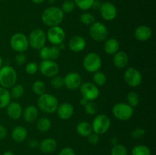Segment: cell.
Returning a JSON list of instances; mask_svg holds the SVG:
<instances>
[{
	"label": "cell",
	"mask_w": 156,
	"mask_h": 155,
	"mask_svg": "<svg viewBox=\"0 0 156 155\" xmlns=\"http://www.w3.org/2000/svg\"><path fill=\"white\" fill-rule=\"evenodd\" d=\"M41 20L46 26L54 27L59 26L64 20V13L60 8L50 6L44 9L41 15Z\"/></svg>",
	"instance_id": "cell-1"
},
{
	"label": "cell",
	"mask_w": 156,
	"mask_h": 155,
	"mask_svg": "<svg viewBox=\"0 0 156 155\" xmlns=\"http://www.w3.org/2000/svg\"><path fill=\"white\" fill-rule=\"evenodd\" d=\"M58 106V99L51 94L45 93L39 96L37 99V108L45 113L52 114L56 112Z\"/></svg>",
	"instance_id": "cell-2"
},
{
	"label": "cell",
	"mask_w": 156,
	"mask_h": 155,
	"mask_svg": "<svg viewBox=\"0 0 156 155\" xmlns=\"http://www.w3.org/2000/svg\"><path fill=\"white\" fill-rule=\"evenodd\" d=\"M18 74L15 68L9 65H4L0 68V86L11 88L16 84Z\"/></svg>",
	"instance_id": "cell-3"
},
{
	"label": "cell",
	"mask_w": 156,
	"mask_h": 155,
	"mask_svg": "<svg viewBox=\"0 0 156 155\" xmlns=\"http://www.w3.org/2000/svg\"><path fill=\"white\" fill-rule=\"evenodd\" d=\"M29 46L34 50H41L47 42V33L41 28L34 29L28 35Z\"/></svg>",
	"instance_id": "cell-4"
},
{
	"label": "cell",
	"mask_w": 156,
	"mask_h": 155,
	"mask_svg": "<svg viewBox=\"0 0 156 155\" xmlns=\"http://www.w3.org/2000/svg\"><path fill=\"white\" fill-rule=\"evenodd\" d=\"M111 124L109 116L105 114H98L94 117L91 123L93 132H95L98 135H104L109 130Z\"/></svg>",
	"instance_id": "cell-5"
},
{
	"label": "cell",
	"mask_w": 156,
	"mask_h": 155,
	"mask_svg": "<svg viewBox=\"0 0 156 155\" xmlns=\"http://www.w3.org/2000/svg\"><path fill=\"white\" fill-rule=\"evenodd\" d=\"M102 60L101 56L94 52H91L83 59V67L88 72L94 73L99 71L101 67Z\"/></svg>",
	"instance_id": "cell-6"
},
{
	"label": "cell",
	"mask_w": 156,
	"mask_h": 155,
	"mask_svg": "<svg viewBox=\"0 0 156 155\" xmlns=\"http://www.w3.org/2000/svg\"><path fill=\"white\" fill-rule=\"evenodd\" d=\"M112 113L117 119L126 121L133 115V108L131 107L128 103H117L112 107Z\"/></svg>",
	"instance_id": "cell-7"
},
{
	"label": "cell",
	"mask_w": 156,
	"mask_h": 155,
	"mask_svg": "<svg viewBox=\"0 0 156 155\" xmlns=\"http://www.w3.org/2000/svg\"><path fill=\"white\" fill-rule=\"evenodd\" d=\"M10 46L17 53H24L29 47L27 36L23 33H15L11 37Z\"/></svg>",
	"instance_id": "cell-8"
},
{
	"label": "cell",
	"mask_w": 156,
	"mask_h": 155,
	"mask_svg": "<svg viewBox=\"0 0 156 155\" xmlns=\"http://www.w3.org/2000/svg\"><path fill=\"white\" fill-rule=\"evenodd\" d=\"M89 35L91 39L96 42H104L108 39V30L101 22H94L90 26Z\"/></svg>",
	"instance_id": "cell-9"
},
{
	"label": "cell",
	"mask_w": 156,
	"mask_h": 155,
	"mask_svg": "<svg viewBox=\"0 0 156 155\" xmlns=\"http://www.w3.org/2000/svg\"><path fill=\"white\" fill-rule=\"evenodd\" d=\"M79 89L82 97L86 99L88 101H94L97 100L100 95V90L98 87L91 82H83Z\"/></svg>",
	"instance_id": "cell-10"
},
{
	"label": "cell",
	"mask_w": 156,
	"mask_h": 155,
	"mask_svg": "<svg viewBox=\"0 0 156 155\" xmlns=\"http://www.w3.org/2000/svg\"><path fill=\"white\" fill-rule=\"evenodd\" d=\"M123 78L127 85L132 88L140 86L143 81V76L141 72L136 68H128L123 74Z\"/></svg>",
	"instance_id": "cell-11"
},
{
	"label": "cell",
	"mask_w": 156,
	"mask_h": 155,
	"mask_svg": "<svg viewBox=\"0 0 156 155\" xmlns=\"http://www.w3.org/2000/svg\"><path fill=\"white\" fill-rule=\"evenodd\" d=\"M38 69L45 77L53 78L59 73V66L55 61L42 60L38 65Z\"/></svg>",
	"instance_id": "cell-12"
},
{
	"label": "cell",
	"mask_w": 156,
	"mask_h": 155,
	"mask_svg": "<svg viewBox=\"0 0 156 155\" xmlns=\"http://www.w3.org/2000/svg\"><path fill=\"white\" fill-rule=\"evenodd\" d=\"M66 39V32L64 29L60 26L50 27L47 33V40L50 41V43L54 46L64 42Z\"/></svg>",
	"instance_id": "cell-13"
},
{
	"label": "cell",
	"mask_w": 156,
	"mask_h": 155,
	"mask_svg": "<svg viewBox=\"0 0 156 155\" xmlns=\"http://www.w3.org/2000/svg\"><path fill=\"white\" fill-rule=\"evenodd\" d=\"M100 15L104 20L108 21H113L117 15V9L113 3L105 2L101 3L100 6Z\"/></svg>",
	"instance_id": "cell-14"
},
{
	"label": "cell",
	"mask_w": 156,
	"mask_h": 155,
	"mask_svg": "<svg viewBox=\"0 0 156 155\" xmlns=\"http://www.w3.org/2000/svg\"><path fill=\"white\" fill-rule=\"evenodd\" d=\"M82 83V77L77 72L71 71L66 74V75L64 77V86L66 87L67 89L71 91H75L80 88Z\"/></svg>",
	"instance_id": "cell-15"
},
{
	"label": "cell",
	"mask_w": 156,
	"mask_h": 155,
	"mask_svg": "<svg viewBox=\"0 0 156 155\" xmlns=\"http://www.w3.org/2000/svg\"><path fill=\"white\" fill-rule=\"evenodd\" d=\"M61 50L57 46L49 47L44 46L40 50L39 56L42 60H53L55 61L60 56Z\"/></svg>",
	"instance_id": "cell-16"
},
{
	"label": "cell",
	"mask_w": 156,
	"mask_h": 155,
	"mask_svg": "<svg viewBox=\"0 0 156 155\" xmlns=\"http://www.w3.org/2000/svg\"><path fill=\"white\" fill-rule=\"evenodd\" d=\"M86 44V40L83 36L80 35H76L69 40L68 46L71 51L74 53H79L85 50Z\"/></svg>",
	"instance_id": "cell-17"
},
{
	"label": "cell",
	"mask_w": 156,
	"mask_h": 155,
	"mask_svg": "<svg viewBox=\"0 0 156 155\" xmlns=\"http://www.w3.org/2000/svg\"><path fill=\"white\" fill-rule=\"evenodd\" d=\"M56 112L59 119L62 120L69 119L74 114V107L71 103L68 102H64L59 104Z\"/></svg>",
	"instance_id": "cell-18"
},
{
	"label": "cell",
	"mask_w": 156,
	"mask_h": 155,
	"mask_svg": "<svg viewBox=\"0 0 156 155\" xmlns=\"http://www.w3.org/2000/svg\"><path fill=\"white\" fill-rule=\"evenodd\" d=\"M22 106L18 102H10L6 106L7 115L12 120H16L22 116Z\"/></svg>",
	"instance_id": "cell-19"
},
{
	"label": "cell",
	"mask_w": 156,
	"mask_h": 155,
	"mask_svg": "<svg viewBox=\"0 0 156 155\" xmlns=\"http://www.w3.org/2000/svg\"><path fill=\"white\" fill-rule=\"evenodd\" d=\"M152 29L147 25H140L136 27L134 32L135 38L139 41L145 42L152 37Z\"/></svg>",
	"instance_id": "cell-20"
},
{
	"label": "cell",
	"mask_w": 156,
	"mask_h": 155,
	"mask_svg": "<svg viewBox=\"0 0 156 155\" xmlns=\"http://www.w3.org/2000/svg\"><path fill=\"white\" fill-rule=\"evenodd\" d=\"M39 147L44 153H51L57 148V142L52 138H47L43 140L39 144Z\"/></svg>",
	"instance_id": "cell-21"
},
{
	"label": "cell",
	"mask_w": 156,
	"mask_h": 155,
	"mask_svg": "<svg viewBox=\"0 0 156 155\" xmlns=\"http://www.w3.org/2000/svg\"><path fill=\"white\" fill-rule=\"evenodd\" d=\"M38 108L34 105H29L26 106L23 110L22 115L24 119L27 122H33L37 119L38 116Z\"/></svg>",
	"instance_id": "cell-22"
},
{
	"label": "cell",
	"mask_w": 156,
	"mask_h": 155,
	"mask_svg": "<svg viewBox=\"0 0 156 155\" xmlns=\"http://www.w3.org/2000/svg\"><path fill=\"white\" fill-rule=\"evenodd\" d=\"M113 56H114L113 62L117 68H126V65H128V62H129V57L124 51H118Z\"/></svg>",
	"instance_id": "cell-23"
},
{
	"label": "cell",
	"mask_w": 156,
	"mask_h": 155,
	"mask_svg": "<svg viewBox=\"0 0 156 155\" xmlns=\"http://www.w3.org/2000/svg\"><path fill=\"white\" fill-rule=\"evenodd\" d=\"M104 43V50L108 55H114L119 51L120 43L115 38H108L105 40Z\"/></svg>",
	"instance_id": "cell-24"
},
{
	"label": "cell",
	"mask_w": 156,
	"mask_h": 155,
	"mask_svg": "<svg viewBox=\"0 0 156 155\" xmlns=\"http://www.w3.org/2000/svg\"><path fill=\"white\" fill-rule=\"evenodd\" d=\"M27 131L24 126H18L12 132V138L14 141L18 143H21L24 141L27 138Z\"/></svg>",
	"instance_id": "cell-25"
},
{
	"label": "cell",
	"mask_w": 156,
	"mask_h": 155,
	"mask_svg": "<svg viewBox=\"0 0 156 155\" xmlns=\"http://www.w3.org/2000/svg\"><path fill=\"white\" fill-rule=\"evenodd\" d=\"M76 132L81 136L87 138L91 132H93L91 124L86 121L81 122L76 126Z\"/></svg>",
	"instance_id": "cell-26"
},
{
	"label": "cell",
	"mask_w": 156,
	"mask_h": 155,
	"mask_svg": "<svg viewBox=\"0 0 156 155\" xmlns=\"http://www.w3.org/2000/svg\"><path fill=\"white\" fill-rule=\"evenodd\" d=\"M10 91L6 88L0 86V109L6 108L11 102Z\"/></svg>",
	"instance_id": "cell-27"
},
{
	"label": "cell",
	"mask_w": 156,
	"mask_h": 155,
	"mask_svg": "<svg viewBox=\"0 0 156 155\" xmlns=\"http://www.w3.org/2000/svg\"><path fill=\"white\" fill-rule=\"evenodd\" d=\"M36 126L38 131H40V132H47V131L50 130V128H51V120H50L48 117H41L40 119H38Z\"/></svg>",
	"instance_id": "cell-28"
},
{
	"label": "cell",
	"mask_w": 156,
	"mask_h": 155,
	"mask_svg": "<svg viewBox=\"0 0 156 155\" xmlns=\"http://www.w3.org/2000/svg\"><path fill=\"white\" fill-rule=\"evenodd\" d=\"M132 155H151L150 148L144 144H137L133 147Z\"/></svg>",
	"instance_id": "cell-29"
},
{
	"label": "cell",
	"mask_w": 156,
	"mask_h": 155,
	"mask_svg": "<svg viewBox=\"0 0 156 155\" xmlns=\"http://www.w3.org/2000/svg\"><path fill=\"white\" fill-rule=\"evenodd\" d=\"M93 81L96 86H104L107 82L106 74L102 71H96L93 74Z\"/></svg>",
	"instance_id": "cell-30"
},
{
	"label": "cell",
	"mask_w": 156,
	"mask_h": 155,
	"mask_svg": "<svg viewBox=\"0 0 156 155\" xmlns=\"http://www.w3.org/2000/svg\"><path fill=\"white\" fill-rule=\"evenodd\" d=\"M32 91L36 95L41 96L46 93V84L42 81H36L32 84Z\"/></svg>",
	"instance_id": "cell-31"
},
{
	"label": "cell",
	"mask_w": 156,
	"mask_h": 155,
	"mask_svg": "<svg viewBox=\"0 0 156 155\" xmlns=\"http://www.w3.org/2000/svg\"><path fill=\"white\" fill-rule=\"evenodd\" d=\"M24 88L21 84H16L11 88V97L14 99H19L24 95Z\"/></svg>",
	"instance_id": "cell-32"
},
{
	"label": "cell",
	"mask_w": 156,
	"mask_h": 155,
	"mask_svg": "<svg viewBox=\"0 0 156 155\" xmlns=\"http://www.w3.org/2000/svg\"><path fill=\"white\" fill-rule=\"evenodd\" d=\"M79 20L84 25L91 26L93 23L95 22V17L90 12H84L80 15Z\"/></svg>",
	"instance_id": "cell-33"
},
{
	"label": "cell",
	"mask_w": 156,
	"mask_h": 155,
	"mask_svg": "<svg viewBox=\"0 0 156 155\" xmlns=\"http://www.w3.org/2000/svg\"><path fill=\"white\" fill-rule=\"evenodd\" d=\"M76 6L82 11H87L91 9L94 0H73Z\"/></svg>",
	"instance_id": "cell-34"
},
{
	"label": "cell",
	"mask_w": 156,
	"mask_h": 155,
	"mask_svg": "<svg viewBox=\"0 0 156 155\" xmlns=\"http://www.w3.org/2000/svg\"><path fill=\"white\" fill-rule=\"evenodd\" d=\"M111 155H128L127 148L122 144L113 145L111 150Z\"/></svg>",
	"instance_id": "cell-35"
},
{
	"label": "cell",
	"mask_w": 156,
	"mask_h": 155,
	"mask_svg": "<svg viewBox=\"0 0 156 155\" xmlns=\"http://www.w3.org/2000/svg\"><path fill=\"white\" fill-rule=\"evenodd\" d=\"M127 99L128 104L131 106V107H136L140 103V97H139L138 94L135 91H130L129 94H127Z\"/></svg>",
	"instance_id": "cell-36"
},
{
	"label": "cell",
	"mask_w": 156,
	"mask_h": 155,
	"mask_svg": "<svg viewBox=\"0 0 156 155\" xmlns=\"http://www.w3.org/2000/svg\"><path fill=\"white\" fill-rule=\"evenodd\" d=\"M75 8H76V5H75L73 0H65L62 2V7L60 9L64 14H69L73 12L74 11Z\"/></svg>",
	"instance_id": "cell-37"
},
{
	"label": "cell",
	"mask_w": 156,
	"mask_h": 155,
	"mask_svg": "<svg viewBox=\"0 0 156 155\" xmlns=\"http://www.w3.org/2000/svg\"><path fill=\"white\" fill-rule=\"evenodd\" d=\"M85 111L88 115H95L98 112V106L93 101H88V103L85 104Z\"/></svg>",
	"instance_id": "cell-38"
},
{
	"label": "cell",
	"mask_w": 156,
	"mask_h": 155,
	"mask_svg": "<svg viewBox=\"0 0 156 155\" xmlns=\"http://www.w3.org/2000/svg\"><path fill=\"white\" fill-rule=\"evenodd\" d=\"M52 87H53L56 89H59L64 86V78L62 76L56 75L52 78L50 81Z\"/></svg>",
	"instance_id": "cell-39"
},
{
	"label": "cell",
	"mask_w": 156,
	"mask_h": 155,
	"mask_svg": "<svg viewBox=\"0 0 156 155\" xmlns=\"http://www.w3.org/2000/svg\"><path fill=\"white\" fill-rule=\"evenodd\" d=\"M38 71V65L37 63L34 62H28L25 65V71L28 74H34Z\"/></svg>",
	"instance_id": "cell-40"
},
{
	"label": "cell",
	"mask_w": 156,
	"mask_h": 155,
	"mask_svg": "<svg viewBox=\"0 0 156 155\" xmlns=\"http://www.w3.org/2000/svg\"><path fill=\"white\" fill-rule=\"evenodd\" d=\"M87 140H88L89 144H92V145H95V144H98L99 141H100V135L95 133V132H91L87 137Z\"/></svg>",
	"instance_id": "cell-41"
},
{
	"label": "cell",
	"mask_w": 156,
	"mask_h": 155,
	"mask_svg": "<svg viewBox=\"0 0 156 155\" xmlns=\"http://www.w3.org/2000/svg\"><path fill=\"white\" fill-rule=\"evenodd\" d=\"M145 134H146V130L142 128H137V129H134L133 131L131 133V135L133 138L136 139H139V138H141L142 137L144 136Z\"/></svg>",
	"instance_id": "cell-42"
},
{
	"label": "cell",
	"mask_w": 156,
	"mask_h": 155,
	"mask_svg": "<svg viewBox=\"0 0 156 155\" xmlns=\"http://www.w3.org/2000/svg\"><path fill=\"white\" fill-rule=\"evenodd\" d=\"M26 59H27V58H26L25 55H24V53H18V54H17L16 56H15V62L17 65L20 66V65H23L25 63Z\"/></svg>",
	"instance_id": "cell-43"
},
{
	"label": "cell",
	"mask_w": 156,
	"mask_h": 155,
	"mask_svg": "<svg viewBox=\"0 0 156 155\" xmlns=\"http://www.w3.org/2000/svg\"><path fill=\"white\" fill-rule=\"evenodd\" d=\"M58 155H76V152L72 147H66L59 151Z\"/></svg>",
	"instance_id": "cell-44"
},
{
	"label": "cell",
	"mask_w": 156,
	"mask_h": 155,
	"mask_svg": "<svg viewBox=\"0 0 156 155\" xmlns=\"http://www.w3.org/2000/svg\"><path fill=\"white\" fill-rule=\"evenodd\" d=\"M7 129L2 125H0V140H3L7 136Z\"/></svg>",
	"instance_id": "cell-45"
},
{
	"label": "cell",
	"mask_w": 156,
	"mask_h": 155,
	"mask_svg": "<svg viewBox=\"0 0 156 155\" xmlns=\"http://www.w3.org/2000/svg\"><path fill=\"white\" fill-rule=\"evenodd\" d=\"M28 146L30 148H36V147H39V142L36 139H31L29 141Z\"/></svg>",
	"instance_id": "cell-46"
},
{
	"label": "cell",
	"mask_w": 156,
	"mask_h": 155,
	"mask_svg": "<svg viewBox=\"0 0 156 155\" xmlns=\"http://www.w3.org/2000/svg\"><path fill=\"white\" fill-rule=\"evenodd\" d=\"M101 5V3L100 2V1H98V0H94V3H93V5L91 8H94V9H100Z\"/></svg>",
	"instance_id": "cell-47"
},
{
	"label": "cell",
	"mask_w": 156,
	"mask_h": 155,
	"mask_svg": "<svg viewBox=\"0 0 156 155\" xmlns=\"http://www.w3.org/2000/svg\"><path fill=\"white\" fill-rule=\"evenodd\" d=\"M111 143L113 145H115V144H118V140H117V138L116 137H112L111 138Z\"/></svg>",
	"instance_id": "cell-48"
},
{
	"label": "cell",
	"mask_w": 156,
	"mask_h": 155,
	"mask_svg": "<svg viewBox=\"0 0 156 155\" xmlns=\"http://www.w3.org/2000/svg\"><path fill=\"white\" fill-rule=\"evenodd\" d=\"M88 101L86 100V99H85V98H83V97H82V99H81V100H80V104L82 105V106H85V104H86V103H88Z\"/></svg>",
	"instance_id": "cell-49"
},
{
	"label": "cell",
	"mask_w": 156,
	"mask_h": 155,
	"mask_svg": "<svg viewBox=\"0 0 156 155\" xmlns=\"http://www.w3.org/2000/svg\"><path fill=\"white\" fill-rule=\"evenodd\" d=\"M44 1H45V0H31L32 2L34 3V4H37V5L41 4V3L44 2Z\"/></svg>",
	"instance_id": "cell-50"
},
{
	"label": "cell",
	"mask_w": 156,
	"mask_h": 155,
	"mask_svg": "<svg viewBox=\"0 0 156 155\" xmlns=\"http://www.w3.org/2000/svg\"><path fill=\"white\" fill-rule=\"evenodd\" d=\"M57 46L59 47V50H64V49L66 48V45H65V43H64V42L62 43L59 44V45H58Z\"/></svg>",
	"instance_id": "cell-51"
},
{
	"label": "cell",
	"mask_w": 156,
	"mask_h": 155,
	"mask_svg": "<svg viewBox=\"0 0 156 155\" xmlns=\"http://www.w3.org/2000/svg\"><path fill=\"white\" fill-rule=\"evenodd\" d=\"M2 155H15V153H14L12 150H6L5 152L3 153Z\"/></svg>",
	"instance_id": "cell-52"
},
{
	"label": "cell",
	"mask_w": 156,
	"mask_h": 155,
	"mask_svg": "<svg viewBox=\"0 0 156 155\" xmlns=\"http://www.w3.org/2000/svg\"><path fill=\"white\" fill-rule=\"evenodd\" d=\"M2 66H3V60H2V58L0 56V68H1Z\"/></svg>",
	"instance_id": "cell-53"
},
{
	"label": "cell",
	"mask_w": 156,
	"mask_h": 155,
	"mask_svg": "<svg viewBox=\"0 0 156 155\" xmlns=\"http://www.w3.org/2000/svg\"><path fill=\"white\" fill-rule=\"evenodd\" d=\"M55 1H56V0H48L49 2L51 3V4H52V3H54V2H55Z\"/></svg>",
	"instance_id": "cell-54"
}]
</instances>
